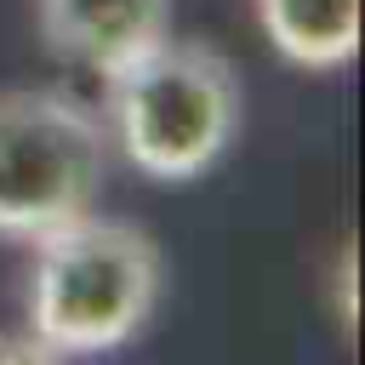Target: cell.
Masks as SVG:
<instances>
[{
	"label": "cell",
	"mask_w": 365,
	"mask_h": 365,
	"mask_svg": "<svg viewBox=\"0 0 365 365\" xmlns=\"http://www.w3.org/2000/svg\"><path fill=\"white\" fill-rule=\"evenodd\" d=\"M103 131L154 182L211 171L240 131V74L205 40L165 34L143 57L103 74Z\"/></svg>",
	"instance_id": "1"
},
{
	"label": "cell",
	"mask_w": 365,
	"mask_h": 365,
	"mask_svg": "<svg viewBox=\"0 0 365 365\" xmlns=\"http://www.w3.org/2000/svg\"><path fill=\"white\" fill-rule=\"evenodd\" d=\"M160 302V245L120 217H74L34 240L29 331L74 359L131 342Z\"/></svg>",
	"instance_id": "2"
},
{
	"label": "cell",
	"mask_w": 365,
	"mask_h": 365,
	"mask_svg": "<svg viewBox=\"0 0 365 365\" xmlns=\"http://www.w3.org/2000/svg\"><path fill=\"white\" fill-rule=\"evenodd\" d=\"M108 165L103 120L51 86L0 91V240H46L97 205Z\"/></svg>",
	"instance_id": "3"
},
{
	"label": "cell",
	"mask_w": 365,
	"mask_h": 365,
	"mask_svg": "<svg viewBox=\"0 0 365 365\" xmlns=\"http://www.w3.org/2000/svg\"><path fill=\"white\" fill-rule=\"evenodd\" d=\"M40 34L57 57L114 74L171 34V0H40Z\"/></svg>",
	"instance_id": "4"
},
{
	"label": "cell",
	"mask_w": 365,
	"mask_h": 365,
	"mask_svg": "<svg viewBox=\"0 0 365 365\" xmlns=\"http://www.w3.org/2000/svg\"><path fill=\"white\" fill-rule=\"evenodd\" d=\"M262 40L297 68H342L359 51V0H251Z\"/></svg>",
	"instance_id": "5"
},
{
	"label": "cell",
	"mask_w": 365,
	"mask_h": 365,
	"mask_svg": "<svg viewBox=\"0 0 365 365\" xmlns=\"http://www.w3.org/2000/svg\"><path fill=\"white\" fill-rule=\"evenodd\" d=\"M0 365H63V354H51L34 331H0Z\"/></svg>",
	"instance_id": "6"
}]
</instances>
